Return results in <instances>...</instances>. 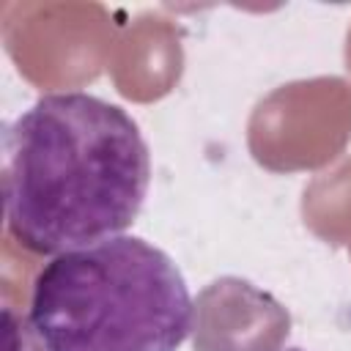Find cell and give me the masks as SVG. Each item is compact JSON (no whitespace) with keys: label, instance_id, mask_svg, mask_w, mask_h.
Wrapping results in <instances>:
<instances>
[{"label":"cell","instance_id":"7a4b0ae2","mask_svg":"<svg viewBox=\"0 0 351 351\" xmlns=\"http://www.w3.org/2000/svg\"><path fill=\"white\" fill-rule=\"evenodd\" d=\"M192 315L184 274L140 236L55 255L30 296V326L44 351H178Z\"/></svg>","mask_w":351,"mask_h":351},{"label":"cell","instance_id":"6da1fadb","mask_svg":"<svg viewBox=\"0 0 351 351\" xmlns=\"http://www.w3.org/2000/svg\"><path fill=\"white\" fill-rule=\"evenodd\" d=\"M148 184L140 126L101 96L47 93L5 129V225L27 252L63 255L115 239L137 219Z\"/></svg>","mask_w":351,"mask_h":351}]
</instances>
